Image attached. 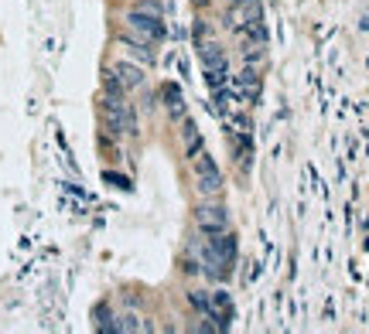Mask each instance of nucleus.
<instances>
[{
    "instance_id": "nucleus-7",
    "label": "nucleus",
    "mask_w": 369,
    "mask_h": 334,
    "mask_svg": "<svg viewBox=\"0 0 369 334\" xmlns=\"http://www.w3.org/2000/svg\"><path fill=\"white\" fill-rule=\"evenodd\" d=\"M198 147H202V137L191 123H184V154L188 157H198Z\"/></svg>"
},
{
    "instance_id": "nucleus-6",
    "label": "nucleus",
    "mask_w": 369,
    "mask_h": 334,
    "mask_svg": "<svg viewBox=\"0 0 369 334\" xmlns=\"http://www.w3.org/2000/svg\"><path fill=\"white\" fill-rule=\"evenodd\" d=\"M113 72H116V79L123 82V89H137V85L144 82V72H140L137 65H130V62H120Z\"/></svg>"
},
{
    "instance_id": "nucleus-1",
    "label": "nucleus",
    "mask_w": 369,
    "mask_h": 334,
    "mask_svg": "<svg viewBox=\"0 0 369 334\" xmlns=\"http://www.w3.org/2000/svg\"><path fill=\"white\" fill-rule=\"evenodd\" d=\"M233 256H236L233 236H226V232H209V239H205V263L212 266L215 276H226V273H229Z\"/></svg>"
},
{
    "instance_id": "nucleus-4",
    "label": "nucleus",
    "mask_w": 369,
    "mask_h": 334,
    "mask_svg": "<svg viewBox=\"0 0 369 334\" xmlns=\"http://www.w3.org/2000/svg\"><path fill=\"white\" fill-rule=\"evenodd\" d=\"M202 65H205L209 82L212 85L222 82V76H226V55H222L215 45H202Z\"/></svg>"
},
{
    "instance_id": "nucleus-2",
    "label": "nucleus",
    "mask_w": 369,
    "mask_h": 334,
    "mask_svg": "<svg viewBox=\"0 0 369 334\" xmlns=\"http://www.w3.org/2000/svg\"><path fill=\"white\" fill-rule=\"evenodd\" d=\"M127 27H130L137 38H147V41H158V38H165L161 14H151V10H140V7L127 14Z\"/></svg>"
},
{
    "instance_id": "nucleus-5",
    "label": "nucleus",
    "mask_w": 369,
    "mask_h": 334,
    "mask_svg": "<svg viewBox=\"0 0 369 334\" xmlns=\"http://www.w3.org/2000/svg\"><path fill=\"white\" fill-rule=\"evenodd\" d=\"M226 222H229V215H226L222 205H215V201H212V205H209V201L198 205V225H202L205 232H222Z\"/></svg>"
},
{
    "instance_id": "nucleus-3",
    "label": "nucleus",
    "mask_w": 369,
    "mask_h": 334,
    "mask_svg": "<svg viewBox=\"0 0 369 334\" xmlns=\"http://www.w3.org/2000/svg\"><path fill=\"white\" fill-rule=\"evenodd\" d=\"M195 177H198V194L215 198L222 191V174H219V167H215L212 157H198L195 161Z\"/></svg>"
},
{
    "instance_id": "nucleus-8",
    "label": "nucleus",
    "mask_w": 369,
    "mask_h": 334,
    "mask_svg": "<svg viewBox=\"0 0 369 334\" xmlns=\"http://www.w3.org/2000/svg\"><path fill=\"white\" fill-rule=\"evenodd\" d=\"M165 99H168V106H171V116H182V92L175 89V85H165Z\"/></svg>"
}]
</instances>
